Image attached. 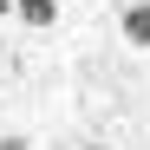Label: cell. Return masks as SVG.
I'll return each mask as SVG.
<instances>
[{
    "instance_id": "1",
    "label": "cell",
    "mask_w": 150,
    "mask_h": 150,
    "mask_svg": "<svg viewBox=\"0 0 150 150\" xmlns=\"http://www.w3.org/2000/svg\"><path fill=\"white\" fill-rule=\"evenodd\" d=\"M117 26H124V39H131V46H150V0H124Z\"/></svg>"
},
{
    "instance_id": "2",
    "label": "cell",
    "mask_w": 150,
    "mask_h": 150,
    "mask_svg": "<svg viewBox=\"0 0 150 150\" xmlns=\"http://www.w3.org/2000/svg\"><path fill=\"white\" fill-rule=\"evenodd\" d=\"M13 13L26 20V26H52V20H59V0H13Z\"/></svg>"
},
{
    "instance_id": "3",
    "label": "cell",
    "mask_w": 150,
    "mask_h": 150,
    "mask_svg": "<svg viewBox=\"0 0 150 150\" xmlns=\"http://www.w3.org/2000/svg\"><path fill=\"white\" fill-rule=\"evenodd\" d=\"M0 13H13V0H0Z\"/></svg>"
},
{
    "instance_id": "4",
    "label": "cell",
    "mask_w": 150,
    "mask_h": 150,
    "mask_svg": "<svg viewBox=\"0 0 150 150\" xmlns=\"http://www.w3.org/2000/svg\"><path fill=\"white\" fill-rule=\"evenodd\" d=\"M91 150H105V144H91Z\"/></svg>"
}]
</instances>
